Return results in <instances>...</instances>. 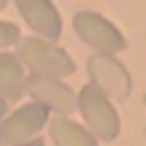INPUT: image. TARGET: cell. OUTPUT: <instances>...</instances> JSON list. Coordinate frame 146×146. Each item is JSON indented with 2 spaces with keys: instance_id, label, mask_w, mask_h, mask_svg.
Listing matches in <instances>:
<instances>
[{
  "instance_id": "1",
  "label": "cell",
  "mask_w": 146,
  "mask_h": 146,
  "mask_svg": "<svg viewBox=\"0 0 146 146\" xmlns=\"http://www.w3.org/2000/svg\"><path fill=\"white\" fill-rule=\"evenodd\" d=\"M18 59L33 72V74H46V77H69L72 72H74V62H72V56L62 49V46H56V44H51V41H46V38H36V36H23V38H18Z\"/></svg>"
},
{
  "instance_id": "2",
  "label": "cell",
  "mask_w": 146,
  "mask_h": 146,
  "mask_svg": "<svg viewBox=\"0 0 146 146\" xmlns=\"http://www.w3.org/2000/svg\"><path fill=\"white\" fill-rule=\"evenodd\" d=\"M77 110L82 113L87 131L100 141H113L121 133V118L110 105V95H105L95 82L85 85L77 95Z\"/></svg>"
},
{
  "instance_id": "3",
  "label": "cell",
  "mask_w": 146,
  "mask_h": 146,
  "mask_svg": "<svg viewBox=\"0 0 146 146\" xmlns=\"http://www.w3.org/2000/svg\"><path fill=\"white\" fill-rule=\"evenodd\" d=\"M74 31L77 36L92 46L98 54H118L126 49V36L100 13L95 10H80L74 15Z\"/></svg>"
},
{
  "instance_id": "4",
  "label": "cell",
  "mask_w": 146,
  "mask_h": 146,
  "mask_svg": "<svg viewBox=\"0 0 146 146\" xmlns=\"http://www.w3.org/2000/svg\"><path fill=\"white\" fill-rule=\"evenodd\" d=\"M87 72H90V80L113 100H126L133 90L131 74H128L126 64L115 59V54H98L95 51L87 59Z\"/></svg>"
},
{
  "instance_id": "5",
  "label": "cell",
  "mask_w": 146,
  "mask_h": 146,
  "mask_svg": "<svg viewBox=\"0 0 146 146\" xmlns=\"http://www.w3.org/2000/svg\"><path fill=\"white\" fill-rule=\"evenodd\" d=\"M49 123V108H44L41 103H28L23 108H18L13 115H8L0 126V144L15 146L23 141H31L44 126Z\"/></svg>"
},
{
  "instance_id": "6",
  "label": "cell",
  "mask_w": 146,
  "mask_h": 146,
  "mask_svg": "<svg viewBox=\"0 0 146 146\" xmlns=\"http://www.w3.org/2000/svg\"><path fill=\"white\" fill-rule=\"evenodd\" d=\"M26 90L31 92V98L36 103H41L44 108H49L59 115H69L72 110H77V95L62 82V77L31 74L26 82Z\"/></svg>"
},
{
  "instance_id": "7",
  "label": "cell",
  "mask_w": 146,
  "mask_h": 146,
  "mask_svg": "<svg viewBox=\"0 0 146 146\" xmlns=\"http://www.w3.org/2000/svg\"><path fill=\"white\" fill-rule=\"evenodd\" d=\"M21 18L33 28L41 38L56 41L62 36V15L51 0H15Z\"/></svg>"
},
{
  "instance_id": "8",
  "label": "cell",
  "mask_w": 146,
  "mask_h": 146,
  "mask_svg": "<svg viewBox=\"0 0 146 146\" xmlns=\"http://www.w3.org/2000/svg\"><path fill=\"white\" fill-rule=\"evenodd\" d=\"M26 82H28V77L23 72L18 54L3 51L0 54V95L5 100H21L26 92Z\"/></svg>"
},
{
  "instance_id": "9",
  "label": "cell",
  "mask_w": 146,
  "mask_h": 146,
  "mask_svg": "<svg viewBox=\"0 0 146 146\" xmlns=\"http://www.w3.org/2000/svg\"><path fill=\"white\" fill-rule=\"evenodd\" d=\"M49 133H51V141L56 146H98V139L87 128L69 121L67 115L49 118Z\"/></svg>"
},
{
  "instance_id": "10",
  "label": "cell",
  "mask_w": 146,
  "mask_h": 146,
  "mask_svg": "<svg viewBox=\"0 0 146 146\" xmlns=\"http://www.w3.org/2000/svg\"><path fill=\"white\" fill-rule=\"evenodd\" d=\"M18 38H21L18 26H15V23H8V21H0V49L18 44Z\"/></svg>"
},
{
  "instance_id": "11",
  "label": "cell",
  "mask_w": 146,
  "mask_h": 146,
  "mask_svg": "<svg viewBox=\"0 0 146 146\" xmlns=\"http://www.w3.org/2000/svg\"><path fill=\"white\" fill-rule=\"evenodd\" d=\"M15 146H44L41 139H31V141H23V144H15Z\"/></svg>"
},
{
  "instance_id": "12",
  "label": "cell",
  "mask_w": 146,
  "mask_h": 146,
  "mask_svg": "<svg viewBox=\"0 0 146 146\" xmlns=\"http://www.w3.org/2000/svg\"><path fill=\"white\" fill-rule=\"evenodd\" d=\"M5 110H8V100H5V98L0 95V118L5 115Z\"/></svg>"
},
{
  "instance_id": "13",
  "label": "cell",
  "mask_w": 146,
  "mask_h": 146,
  "mask_svg": "<svg viewBox=\"0 0 146 146\" xmlns=\"http://www.w3.org/2000/svg\"><path fill=\"white\" fill-rule=\"evenodd\" d=\"M8 3H10V0H0V10H3V8H5Z\"/></svg>"
}]
</instances>
